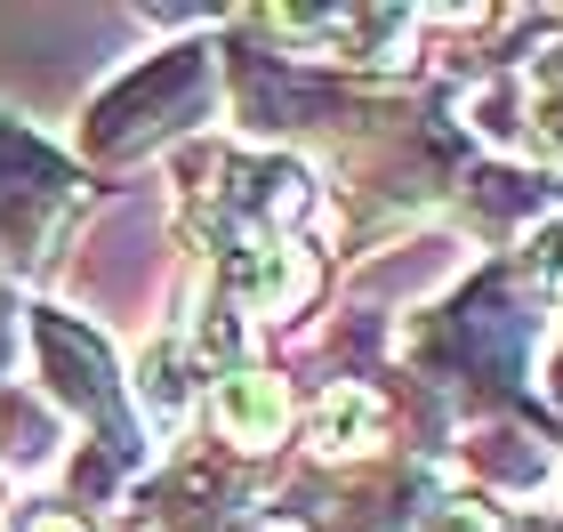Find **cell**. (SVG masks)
<instances>
[{
	"mask_svg": "<svg viewBox=\"0 0 563 532\" xmlns=\"http://www.w3.org/2000/svg\"><path fill=\"white\" fill-rule=\"evenodd\" d=\"M33 347H41V371H48V395L65 403V412H81L97 436H106L113 460H137V420H130V395H121L113 379V355L97 332H81L73 315H41L33 323Z\"/></svg>",
	"mask_w": 563,
	"mask_h": 532,
	"instance_id": "1",
	"label": "cell"
},
{
	"mask_svg": "<svg viewBox=\"0 0 563 532\" xmlns=\"http://www.w3.org/2000/svg\"><path fill=\"white\" fill-rule=\"evenodd\" d=\"M201 97H210V57H201V48H177V57H162L153 73H137L130 89H113L106 106H97L89 145L97 154H145L153 138L186 130L201 113Z\"/></svg>",
	"mask_w": 563,
	"mask_h": 532,
	"instance_id": "2",
	"label": "cell"
},
{
	"mask_svg": "<svg viewBox=\"0 0 563 532\" xmlns=\"http://www.w3.org/2000/svg\"><path fill=\"white\" fill-rule=\"evenodd\" d=\"M218 427L234 444H250V452H266L282 427H290V395H282V379L274 371H234L218 388Z\"/></svg>",
	"mask_w": 563,
	"mask_h": 532,
	"instance_id": "3",
	"label": "cell"
},
{
	"mask_svg": "<svg viewBox=\"0 0 563 532\" xmlns=\"http://www.w3.org/2000/svg\"><path fill=\"white\" fill-rule=\"evenodd\" d=\"M378 395L371 388H330L322 403H314V427H306V436H314V452L322 460H354V452H371L378 444Z\"/></svg>",
	"mask_w": 563,
	"mask_h": 532,
	"instance_id": "4",
	"label": "cell"
},
{
	"mask_svg": "<svg viewBox=\"0 0 563 532\" xmlns=\"http://www.w3.org/2000/svg\"><path fill=\"white\" fill-rule=\"evenodd\" d=\"M24 532H89V524H81V517H57V509H41L33 524H24Z\"/></svg>",
	"mask_w": 563,
	"mask_h": 532,
	"instance_id": "5",
	"label": "cell"
},
{
	"mask_svg": "<svg viewBox=\"0 0 563 532\" xmlns=\"http://www.w3.org/2000/svg\"><path fill=\"white\" fill-rule=\"evenodd\" d=\"M540 121H548V145H555V162H563V97H548V113H540Z\"/></svg>",
	"mask_w": 563,
	"mask_h": 532,
	"instance_id": "6",
	"label": "cell"
}]
</instances>
